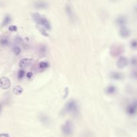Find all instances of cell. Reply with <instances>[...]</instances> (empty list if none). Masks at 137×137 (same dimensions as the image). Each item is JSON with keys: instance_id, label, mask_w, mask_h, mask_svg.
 <instances>
[{"instance_id": "44dd1931", "label": "cell", "mask_w": 137, "mask_h": 137, "mask_svg": "<svg viewBox=\"0 0 137 137\" xmlns=\"http://www.w3.org/2000/svg\"><path fill=\"white\" fill-rule=\"evenodd\" d=\"M47 66H48V64H47V62H46V61H42V62H40L39 64V67L41 69L46 68Z\"/></svg>"}, {"instance_id": "cb8c5ba5", "label": "cell", "mask_w": 137, "mask_h": 137, "mask_svg": "<svg viewBox=\"0 0 137 137\" xmlns=\"http://www.w3.org/2000/svg\"><path fill=\"white\" fill-rule=\"evenodd\" d=\"M25 75H26V74H25V71L24 70H20L18 72V78L21 79V78H24Z\"/></svg>"}, {"instance_id": "d6986e66", "label": "cell", "mask_w": 137, "mask_h": 137, "mask_svg": "<svg viewBox=\"0 0 137 137\" xmlns=\"http://www.w3.org/2000/svg\"><path fill=\"white\" fill-rule=\"evenodd\" d=\"M9 44V40L7 38H2L0 40V44L2 46H7Z\"/></svg>"}, {"instance_id": "484cf974", "label": "cell", "mask_w": 137, "mask_h": 137, "mask_svg": "<svg viewBox=\"0 0 137 137\" xmlns=\"http://www.w3.org/2000/svg\"><path fill=\"white\" fill-rule=\"evenodd\" d=\"M9 30L11 31H16L17 30V26H14V25H12L9 27Z\"/></svg>"}, {"instance_id": "7402d4cb", "label": "cell", "mask_w": 137, "mask_h": 137, "mask_svg": "<svg viewBox=\"0 0 137 137\" xmlns=\"http://www.w3.org/2000/svg\"><path fill=\"white\" fill-rule=\"evenodd\" d=\"M130 77L135 80H137V70H132L130 73Z\"/></svg>"}, {"instance_id": "5b68a950", "label": "cell", "mask_w": 137, "mask_h": 137, "mask_svg": "<svg viewBox=\"0 0 137 137\" xmlns=\"http://www.w3.org/2000/svg\"><path fill=\"white\" fill-rule=\"evenodd\" d=\"M128 64V60L124 56H121L116 61V66L118 68L122 69L125 68Z\"/></svg>"}, {"instance_id": "5bb4252c", "label": "cell", "mask_w": 137, "mask_h": 137, "mask_svg": "<svg viewBox=\"0 0 137 137\" xmlns=\"http://www.w3.org/2000/svg\"><path fill=\"white\" fill-rule=\"evenodd\" d=\"M117 91V88L115 86L110 85L106 88V92L108 94H113Z\"/></svg>"}, {"instance_id": "f1b7e54d", "label": "cell", "mask_w": 137, "mask_h": 137, "mask_svg": "<svg viewBox=\"0 0 137 137\" xmlns=\"http://www.w3.org/2000/svg\"><path fill=\"white\" fill-rule=\"evenodd\" d=\"M16 40H17V42H21V38H19V37H17Z\"/></svg>"}, {"instance_id": "9a60e30c", "label": "cell", "mask_w": 137, "mask_h": 137, "mask_svg": "<svg viewBox=\"0 0 137 137\" xmlns=\"http://www.w3.org/2000/svg\"><path fill=\"white\" fill-rule=\"evenodd\" d=\"M40 120L44 124H49L50 123V118H48L46 115L45 114H41L40 116Z\"/></svg>"}, {"instance_id": "4fadbf2b", "label": "cell", "mask_w": 137, "mask_h": 137, "mask_svg": "<svg viewBox=\"0 0 137 137\" xmlns=\"http://www.w3.org/2000/svg\"><path fill=\"white\" fill-rule=\"evenodd\" d=\"M48 5V3L44 1H38L33 3V6L37 9H44L46 8Z\"/></svg>"}, {"instance_id": "30bf717a", "label": "cell", "mask_w": 137, "mask_h": 137, "mask_svg": "<svg viewBox=\"0 0 137 137\" xmlns=\"http://www.w3.org/2000/svg\"><path fill=\"white\" fill-rule=\"evenodd\" d=\"M33 62V60L30 58H24L21 61H19V67L21 68V70H24L27 67H28L31 63Z\"/></svg>"}, {"instance_id": "d4e9b609", "label": "cell", "mask_w": 137, "mask_h": 137, "mask_svg": "<svg viewBox=\"0 0 137 137\" xmlns=\"http://www.w3.org/2000/svg\"><path fill=\"white\" fill-rule=\"evenodd\" d=\"M130 62H131V64H132V66H137V58H135V57L132 58V59H131V61H130Z\"/></svg>"}, {"instance_id": "83f0119b", "label": "cell", "mask_w": 137, "mask_h": 137, "mask_svg": "<svg viewBox=\"0 0 137 137\" xmlns=\"http://www.w3.org/2000/svg\"><path fill=\"white\" fill-rule=\"evenodd\" d=\"M0 137H10L9 134L7 133H1L0 134Z\"/></svg>"}, {"instance_id": "4dcf8cb0", "label": "cell", "mask_w": 137, "mask_h": 137, "mask_svg": "<svg viewBox=\"0 0 137 137\" xmlns=\"http://www.w3.org/2000/svg\"><path fill=\"white\" fill-rule=\"evenodd\" d=\"M1 106L0 104V113H1Z\"/></svg>"}, {"instance_id": "f546056e", "label": "cell", "mask_w": 137, "mask_h": 137, "mask_svg": "<svg viewBox=\"0 0 137 137\" xmlns=\"http://www.w3.org/2000/svg\"><path fill=\"white\" fill-rule=\"evenodd\" d=\"M132 103H133V104H135V105H136V106L137 107V99H135V100H134V102H132Z\"/></svg>"}, {"instance_id": "7c38bea8", "label": "cell", "mask_w": 137, "mask_h": 137, "mask_svg": "<svg viewBox=\"0 0 137 137\" xmlns=\"http://www.w3.org/2000/svg\"><path fill=\"white\" fill-rule=\"evenodd\" d=\"M110 77L115 80H121L124 78V75L123 74L118 72H112L110 74Z\"/></svg>"}, {"instance_id": "8fae6325", "label": "cell", "mask_w": 137, "mask_h": 137, "mask_svg": "<svg viewBox=\"0 0 137 137\" xmlns=\"http://www.w3.org/2000/svg\"><path fill=\"white\" fill-rule=\"evenodd\" d=\"M127 17L125 15H119L116 18V23L118 26L122 27V26H125V25L127 23Z\"/></svg>"}, {"instance_id": "1f68e13d", "label": "cell", "mask_w": 137, "mask_h": 137, "mask_svg": "<svg viewBox=\"0 0 137 137\" xmlns=\"http://www.w3.org/2000/svg\"><path fill=\"white\" fill-rule=\"evenodd\" d=\"M136 10H137V7H136Z\"/></svg>"}, {"instance_id": "8992f818", "label": "cell", "mask_w": 137, "mask_h": 137, "mask_svg": "<svg viewBox=\"0 0 137 137\" xmlns=\"http://www.w3.org/2000/svg\"><path fill=\"white\" fill-rule=\"evenodd\" d=\"M123 51V47L120 45H114L111 47L110 53L113 56H116L121 54Z\"/></svg>"}, {"instance_id": "7a4b0ae2", "label": "cell", "mask_w": 137, "mask_h": 137, "mask_svg": "<svg viewBox=\"0 0 137 137\" xmlns=\"http://www.w3.org/2000/svg\"><path fill=\"white\" fill-rule=\"evenodd\" d=\"M65 111L69 113L77 114L79 111L78 105L74 100H70L65 106Z\"/></svg>"}, {"instance_id": "e0dca14e", "label": "cell", "mask_w": 137, "mask_h": 137, "mask_svg": "<svg viewBox=\"0 0 137 137\" xmlns=\"http://www.w3.org/2000/svg\"><path fill=\"white\" fill-rule=\"evenodd\" d=\"M14 94L15 95H20L23 92V88L20 86H17L14 88Z\"/></svg>"}, {"instance_id": "9c48e42d", "label": "cell", "mask_w": 137, "mask_h": 137, "mask_svg": "<svg viewBox=\"0 0 137 137\" xmlns=\"http://www.w3.org/2000/svg\"><path fill=\"white\" fill-rule=\"evenodd\" d=\"M119 33H120V36H121V37L126 38L130 36V30L128 28H126V26H122V27H121V28H120Z\"/></svg>"}, {"instance_id": "ba28073f", "label": "cell", "mask_w": 137, "mask_h": 137, "mask_svg": "<svg viewBox=\"0 0 137 137\" xmlns=\"http://www.w3.org/2000/svg\"><path fill=\"white\" fill-rule=\"evenodd\" d=\"M65 10H66V12L68 16L69 17V18L70 20L72 21H74V19H75V15H74V13L73 12V10H72V6L69 3L66 4V7H65Z\"/></svg>"}, {"instance_id": "603a6c76", "label": "cell", "mask_w": 137, "mask_h": 137, "mask_svg": "<svg viewBox=\"0 0 137 137\" xmlns=\"http://www.w3.org/2000/svg\"><path fill=\"white\" fill-rule=\"evenodd\" d=\"M13 52H14L16 55H18L21 52V49L18 46H15L13 47Z\"/></svg>"}, {"instance_id": "3957f363", "label": "cell", "mask_w": 137, "mask_h": 137, "mask_svg": "<svg viewBox=\"0 0 137 137\" xmlns=\"http://www.w3.org/2000/svg\"><path fill=\"white\" fill-rule=\"evenodd\" d=\"M74 130L73 124L70 121H67L61 126V132L65 136H70Z\"/></svg>"}, {"instance_id": "4316f807", "label": "cell", "mask_w": 137, "mask_h": 137, "mask_svg": "<svg viewBox=\"0 0 137 137\" xmlns=\"http://www.w3.org/2000/svg\"><path fill=\"white\" fill-rule=\"evenodd\" d=\"M26 76L27 77V78H28V79H31V77L33 76V73H32L31 72H28L26 74Z\"/></svg>"}, {"instance_id": "ac0fdd59", "label": "cell", "mask_w": 137, "mask_h": 137, "mask_svg": "<svg viewBox=\"0 0 137 137\" xmlns=\"http://www.w3.org/2000/svg\"><path fill=\"white\" fill-rule=\"evenodd\" d=\"M37 28H38V30L40 31V33L44 35V36H48V33H47V31H46V30L44 28H43L42 26H37Z\"/></svg>"}, {"instance_id": "6da1fadb", "label": "cell", "mask_w": 137, "mask_h": 137, "mask_svg": "<svg viewBox=\"0 0 137 137\" xmlns=\"http://www.w3.org/2000/svg\"><path fill=\"white\" fill-rule=\"evenodd\" d=\"M32 17L34 21H36V23L38 24V26H43V28L46 30H50L51 29V26H50V22L48 21L46 17L41 15L38 13H34L32 14Z\"/></svg>"}, {"instance_id": "277c9868", "label": "cell", "mask_w": 137, "mask_h": 137, "mask_svg": "<svg viewBox=\"0 0 137 137\" xmlns=\"http://www.w3.org/2000/svg\"><path fill=\"white\" fill-rule=\"evenodd\" d=\"M11 86V81L9 78L5 76L0 78V88L3 90L8 89Z\"/></svg>"}, {"instance_id": "52a82bcc", "label": "cell", "mask_w": 137, "mask_h": 137, "mask_svg": "<svg viewBox=\"0 0 137 137\" xmlns=\"http://www.w3.org/2000/svg\"><path fill=\"white\" fill-rule=\"evenodd\" d=\"M126 112L130 116H135L137 114V107L133 103L129 104L126 107Z\"/></svg>"}, {"instance_id": "ffe728a7", "label": "cell", "mask_w": 137, "mask_h": 137, "mask_svg": "<svg viewBox=\"0 0 137 137\" xmlns=\"http://www.w3.org/2000/svg\"><path fill=\"white\" fill-rule=\"evenodd\" d=\"M130 47L133 48V49H137V39H134L132 40L130 43Z\"/></svg>"}, {"instance_id": "2e32d148", "label": "cell", "mask_w": 137, "mask_h": 137, "mask_svg": "<svg viewBox=\"0 0 137 137\" xmlns=\"http://www.w3.org/2000/svg\"><path fill=\"white\" fill-rule=\"evenodd\" d=\"M11 21H12V17H11V16H10V15H6L4 17L3 19L1 26H7V25L10 24Z\"/></svg>"}]
</instances>
